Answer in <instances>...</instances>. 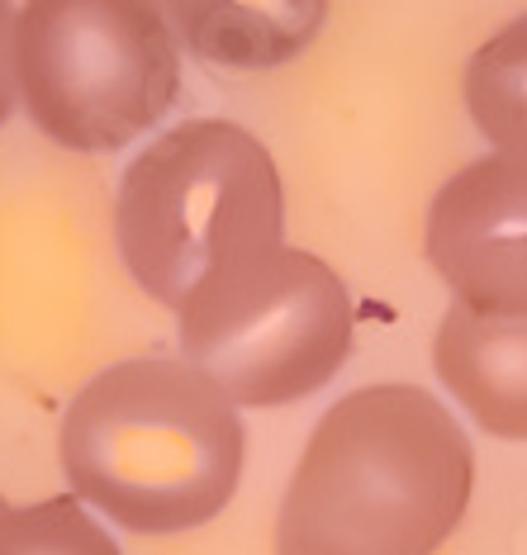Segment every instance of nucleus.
<instances>
[{"mask_svg": "<svg viewBox=\"0 0 527 555\" xmlns=\"http://www.w3.org/2000/svg\"><path fill=\"white\" fill-rule=\"evenodd\" d=\"M475 489V451L419 385L351 389L305 441L275 555H437Z\"/></svg>", "mask_w": 527, "mask_h": 555, "instance_id": "obj_1", "label": "nucleus"}, {"mask_svg": "<svg viewBox=\"0 0 527 555\" xmlns=\"http://www.w3.org/2000/svg\"><path fill=\"white\" fill-rule=\"evenodd\" d=\"M72 494L129 532L205 527L243 479L237 403L181 361H119L62 418Z\"/></svg>", "mask_w": 527, "mask_h": 555, "instance_id": "obj_2", "label": "nucleus"}, {"mask_svg": "<svg viewBox=\"0 0 527 555\" xmlns=\"http://www.w3.org/2000/svg\"><path fill=\"white\" fill-rule=\"evenodd\" d=\"M281 171L243 124L191 119L129 162L115 237L129 275L162 309H181L209 275L281 247Z\"/></svg>", "mask_w": 527, "mask_h": 555, "instance_id": "obj_3", "label": "nucleus"}, {"mask_svg": "<svg viewBox=\"0 0 527 555\" xmlns=\"http://www.w3.org/2000/svg\"><path fill=\"white\" fill-rule=\"evenodd\" d=\"M15 81L53 143L115 153L176 105L181 53L157 0H24Z\"/></svg>", "mask_w": 527, "mask_h": 555, "instance_id": "obj_4", "label": "nucleus"}, {"mask_svg": "<svg viewBox=\"0 0 527 555\" xmlns=\"http://www.w3.org/2000/svg\"><path fill=\"white\" fill-rule=\"evenodd\" d=\"M185 365L243 409H285L343 371L351 351V295L329 261L271 247L209 275L176 309Z\"/></svg>", "mask_w": 527, "mask_h": 555, "instance_id": "obj_5", "label": "nucleus"}, {"mask_svg": "<svg viewBox=\"0 0 527 555\" xmlns=\"http://www.w3.org/2000/svg\"><path fill=\"white\" fill-rule=\"evenodd\" d=\"M423 251L457 305L527 313V157L466 162L433 199Z\"/></svg>", "mask_w": 527, "mask_h": 555, "instance_id": "obj_6", "label": "nucleus"}, {"mask_svg": "<svg viewBox=\"0 0 527 555\" xmlns=\"http://www.w3.org/2000/svg\"><path fill=\"white\" fill-rule=\"evenodd\" d=\"M437 380L499 441H527V313L451 305L433 337Z\"/></svg>", "mask_w": 527, "mask_h": 555, "instance_id": "obj_7", "label": "nucleus"}, {"mask_svg": "<svg viewBox=\"0 0 527 555\" xmlns=\"http://www.w3.org/2000/svg\"><path fill=\"white\" fill-rule=\"evenodd\" d=\"M185 48L223 72H271L319 39L329 0H157Z\"/></svg>", "mask_w": 527, "mask_h": 555, "instance_id": "obj_8", "label": "nucleus"}, {"mask_svg": "<svg viewBox=\"0 0 527 555\" xmlns=\"http://www.w3.org/2000/svg\"><path fill=\"white\" fill-rule=\"evenodd\" d=\"M466 109L499 153L527 157V15L471 53Z\"/></svg>", "mask_w": 527, "mask_h": 555, "instance_id": "obj_9", "label": "nucleus"}, {"mask_svg": "<svg viewBox=\"0 0 527 555\" xmlns=\"http://www.w3.org/2000/svg\"><path fill=\"white\" fill-rule=\"evenodd\" d=\"M0 555H119V546L81 499L57 494L0 513Z\"/></svg>", "mask_w": 527, "mask_h": 555, "instance_id": "obj_10", "label": "nucleus"}, {"mask_svg": "<svg viewBox=\"0 0 527 555\" xmlns=\"http://www.w3.org/2000/svg\"><path fill=\"white\" fill-rule=\"evenodd\" d=\"M15 10H10V0H0V124L15 109Z\"/></svg>", "mask_w": 527, "mask_h": 555, "instance_id": "obj_11", "label": "nucleus"}, {"mask_svg": "<svg viewBox=\"0 0 527 555\" xmlns=\"http://www.w3.org/2000/svg\"><path fill=\"white\" fill-rule=\"evenodd\" d=\"M0 513H5V503H0Z\"/></svg>", "mask_w": 527, "mask_h": 555, "instance_id": "obj_12", "label": "nucleus"}]
</instances>
